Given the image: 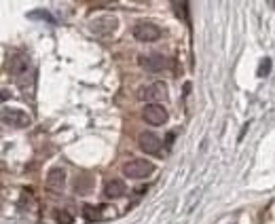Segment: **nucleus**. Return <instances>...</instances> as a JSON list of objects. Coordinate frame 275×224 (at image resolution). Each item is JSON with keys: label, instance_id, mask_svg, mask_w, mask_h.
<instances>
[{"label": "nucleus", "instance_id": "1", "mask_svg": "<svg viewBox=\"0 0 275 224\" xmlns=\"http://www.w3.org/2000/svg\"><path fill=\"white\" fill-rule=\"evenodd\" d=\"M153 172H155V165L148 159H131L123 165V174L131 178V180H142V178L150 176Z\"/></svg>", "mask_w": 275, "mask_h": 224}, {"label": "nucleus", "instance_id": "2", "mask_svg": "<svg viewBox=\"0 0 275 224\" xmlns=\"http://www.w3.org/2000/svg\"><path fill=\"white\" fill-rule=\"evenodd\" d=\"M6 68H8V74H13L17 78V83H21L30 72V59L23 53H11L6 61Z\"/></svg>", "mask_w": 275, "mask_h": 224}, {"label": "nucleus", "instance_id": "3", "mask_svg": "<svg viewBox=\"0 0 275 224\" xmlns=\"http://www.w3.org/2000/svg\"><path fill=\"white\" fill-rule=\"evenodd\" d=\"M134 38L140 42H155L161 38V28L150 21H140L134 25Z\"/></svg>", "mask_w": 275, "mask_h": 224}, {"label": "nucleus", "instance_id": "4", "mask_svg": "<svg viewBox=\"0 0 275 224\" xmlns=\"http://www.w3.org/2000/svg\"><path fill=\"white\" fill-rule=\"evenodd\" d=\"M167 95V87L165 83H150L146 87H142L138 91V97L142 102H148V104H159L161 100H165Z\"/></svg>", "mask_w": 275, "mask_h": 224}, {"label": "nucleus", "instance_id": "5", "mask_svg": "<svg viewBox=\"0 0 275 224\" xmlns=\"http://www.w3.org/2000/svg\"><path fill=\"white\" fill-rule=\"evenodd\" d=\"M2 123L23 129V127H30L32 119L28 116V112H23V110H19V108H4V110H2Z\"/></svg>", "mask_w": 275, "mask_h": 224}, {"label": "nucleus", "instance_id": "6", "mask_svg": "<svg viewBox=\"0 0 275 224\" xmlns=\"http://www.w3.org/2000/svg\"><path fill=\"white\" fill-rule=\"evenodd\" d=\"M138 64L146 70V72H161L163 68H167V57L161 53H148V55H140Z\"/></svg>", "mask_w": 275, "mask_h": 224}, {"label": "nucleus", "instance_id": "7", "mask_svg": "<svg viewBox=\"0 0 275 224\" xmlns=\"http://www.w3.org/2000/svg\"><path fill=\"white\" fill-rule=\"evenodd\" d=\"M138 146L146 152V155H159L161 152V146H163V142L159 136H155V133H150V131H144V133H140V138H138Z\"/></svg>", "mask_w": 275, "mask_h": 224}, {"label": "nucleus", "instance_id": "8", "mask_svg": "<svg viewBox=\"0 0 275 224\" xmlns=\"http://www.w3.org/2000/svg\"><path fill=\"white\" fill-rule=\"evenodd\" d=\"M142 114H144L146 123H150V125H163L167 121V110L161 104H146V108Z\"/></svg>", "mask_w": 275, "mask_h": 224}, {"label": "nucleus", "instance_id": "9", "mask_svg": "<svg viewBox=\"0 0 275 224\" xmlns=\"http://www.w3.org/2000/svg\"><path fill=\"white\" fill-rule=\"evenodd\" d=\"M47 188L53 193H61L64 191V186H66V172L61 167H53L51 172L47 174Z\"/></svg>", "mask_w": 275, "mask_h": 224}, {"label": "nucleus", "instance_id": "10", "mask_svg": "<svg viewBox=\"0 0 275 224\" xmlns=\"http://www.w3.org/2000/svg\"><path fill=\"white\" fill-rule=\"evenodd\" d=\"M91 30L95 34H110L117 30V19L114 17H102V19H95L91 23Z\"/></svg>", "mask_w": 275, "mask_h": 224}, {"label": "nucleus", "instance_id": "11", "mask_svg": "<svg viewBox=\"0 0 275 224\" xmlns=\"http://www.w3.org/2000/svg\"><path fill=\"white\" fill-rule=\"evenodd\" d=\"M125 193H127V188L123 180H108L104 186V195L108 197V199H119V197H123Z\"/></svg>", "mask_w": 275, "mask_h": 224}, {"label": "nucleus", "instance_id": "12", "mask_svg": "<svg viewBox=\"0 0 275 224\" xmlns=\"http://www.w3.org/2000/svg\"><path fill=\"white\" fill-rule=\"evenodd\" d=\"M102 210L104 208H93V205H85L83 208V216L89 220V222H95V220H102Z\"/></svg>", "mask_w": 275, "mask_h": 224}, {"label": "nucleus", "instance_id": "13", "mask_svg": "<svg viewBox=\"0 0 275 224\" xmlns=\"http://www.w3.org/2000/svg\"><path fill=\"white\" fill-rule=\"evenodd\" d=\"M271 68H273L271 57H265V59L261 61V66H259V76H261V78L269 76V74H271Z\"/></svg>", "mask_w": 275, "mask_h": 224}, {"label": "nucleus", "instance_id": "14", "mask_svg": "<svg viewBox=\"0 0 275 224\" xmlns=\"http://www.w3.org/2000/svg\"><path fill=\"white\" fill-rule=\"evenodd\" d=\"M55 220H57L59 224H72V222H74L72 214H70L68 210H57V212H55Z\"/></svg>", "mask_w": 275, "mask_h": 224}, {"label": "nucleus", "instance_id": "15", "mask_svg": "<svg viewBox=\"0 0 275 224\" xmlns=\"http://www.w3.org/2000/svg\"><path fill=\"white\" fill-rule=\"evenodd\" d=\"M30 17H42V19H47V21H53V17L47 11H34V13H30Z\"/></svg>", "mask_w": 275, "mask_h": 224}]
</instances>
